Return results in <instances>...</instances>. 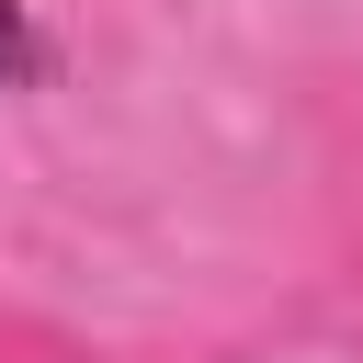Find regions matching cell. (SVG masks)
Listing matches in <instances>:
<instances>
[{
	"instance_id": "obj_1",
	"label": "cell",
	"mask_w": 363,
	"mask_h": 363,
	"mask_svg": "<svg viewBox=\"0 0 363 363\" xmlns=\"http://www.w3.org/2000/svg\"><path fill=\"white\" fill-rule=\"evenodd\" d=\"M57 68V45H45V23L23 11V0H0V91H34Z\"/></svg>"
}]
</instances>
